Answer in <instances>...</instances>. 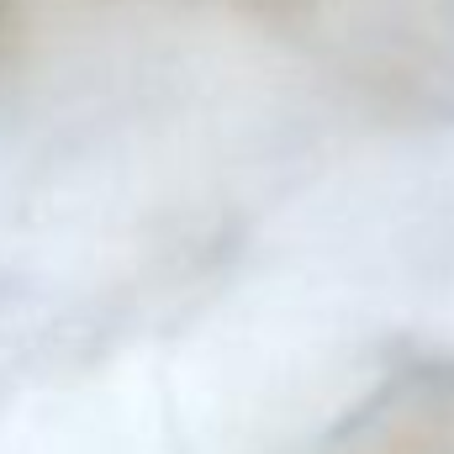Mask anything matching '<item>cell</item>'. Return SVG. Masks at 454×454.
I'll list each match as a JSON object with an SVG mask.
<instances>
[{"mask_svg": "<svg viewBox=\"0 0 454 454\" xmlns=\"http://www.w3.org/2000/svg\"><path fill=\"white\" fill-rule=\"evenodd\" d=\"M11 11H16V0H0V43H5V32H11Z\"/></svg>", "mask_w": 454, "mask_h": 454, "instance_id": "obj_1", "label": "cell"}]
</instances>
